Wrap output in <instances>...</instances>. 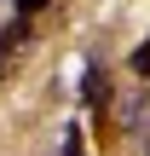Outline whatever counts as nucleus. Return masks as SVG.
Returning a JSON list of instances; mask_svg holds the SVG:
<instances>
[{
	"instance_id": "39448f33",
	"label": "nucleus",
	"mask_w": 150,
	"mask_h": 156,
	"mask_svg": "<svg viewBox=\"0 0 150 156\" xmlns=\"http://www.w3.org/2000/svg\"><path fill=\"white\" fill-rule=\"evenodd\" d=\"M17 12H23V17H35V12H46V0H17Z\"/></svg>"
},
{
	"instance_id": "f03ea898",
	"label": "nucleus",
	"mask_w": 150,
	"mask_h": 156,
	"mask_svg": "<svg viewBox=\"0 0 150 156\" xmlns=\"http://www.w3.org/2000/svg\"><path fill=\"white\" fill-rule=\"evenodd\" d=\"M92 110H104V98H110V81H104V69H87V93H81Z\"/></svg>"
},
{
	"instance_id": "f257e3e1",
	"label": "nucleus",
	"mask_w": 150,
	"mask_h": 156,
	"mask_svg": "<svg viewBox=\"0 0 150 156\" xmlns=\"http://www.w3.org/2000/svg\"><path fill=\"white\" fill-rule=\"evenodd\" d=\"M29 46V17H12L6 29H0V58H17Z\"/></svg>"
},
{
	"instance_id": "7ed1b4c3",
	"label": "nucleus",
	"mask_w": 150,
	"mask_h": 156,
	"mask_svg": "<svg viewBox=\"0 0 150 156\" xmlns=\"http://www.w3.org/2000/svg\"><path fill=\"white\" fill-rule=\"evenodd\" d=\"M127 69H133V75H145V81H150V41L139 46V52H133V58H127Z\"/></svg>"
},
{
	"instance_id": "20e7f679",
	"label": "nucleus",
	"mask_w": 150,
	"mask_h": 156,
	"mask_svg": "<svg viewBox=\"0 0 150 156\" xmlns=\"http://www.w3.org/2000/svg\"><path fill=\"white\" fill-rule=\"evenodd\" d=\"M64 139H69V145H64V156H87V145H81V139H87V133H81V127H69V133H64Z\"/></svg>"
}]
</instances>
